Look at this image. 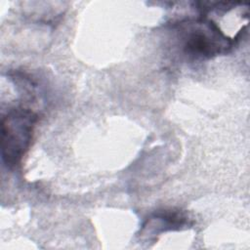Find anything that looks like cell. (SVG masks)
<instances>
[{
	"instance_id": "obj_3",
	"label": "cell",
	"mask_w": 250,
	"mask_h": 250,
	"mask_svg": "<svg viewBox=\"0 0 250 250\" xmlns=\"http://www.w3.org/2000/svg\"><path fill=\"white\" fill-rule=\"evenodd\" d=\"M188 225V218L180 210H163L156 212L143 225L141 235H156L167 230H178Z\"/></svg>"
},
{
	"instance_id": "obj_1",
	"label": "cell",
	"mask_w": 250,
	"mask_h": 250,
	"mask_svg": "<svg viewBox=\"0 0 250 250\" xmlns=\"http://www.w3.org/2000/svg\"><path fill=\"white\" fill-rule=\"evenodd\" d=\"M179 54L190 62H201L230 52L237 39L227 36L211 20L186 19L170 26Z\"/></svg>"
},
{
	"instance_id": "obj_2",
	"label": "cell",
	"mask_w": 250,
	"mask_h": 250,
	"mask_svg": "<svg viewBox=\"0 0 250 250\" xmlns=\"http://www.w3.org/2000/svg\"><path fill=\"white\" fill-rule=\"evenodd\" d=\"M38 121L30 108L15 106L1 118V156L9 169L17 168L28 151Z\"/></svg>"
}]
</instances>
